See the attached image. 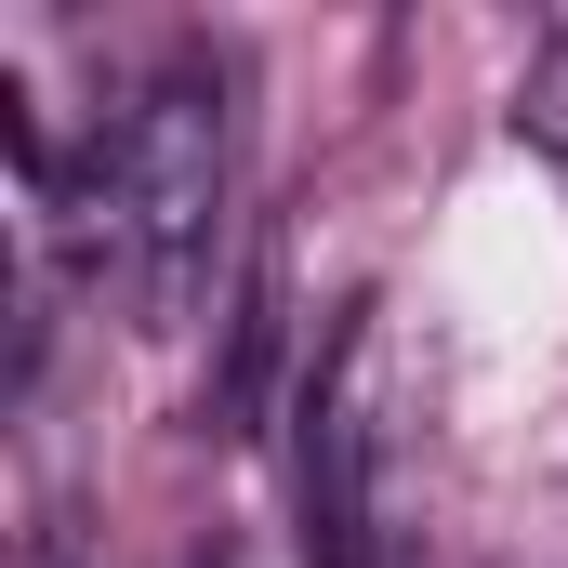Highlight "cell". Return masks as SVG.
Listing matches in <instances>:
<instances>
[{
    "mask_svg": "<svg viewBox=\"0 0 568 568\" xmlns=\"http://www.w3.org/2000/svg\"><path fill=\"white\" fill-rule=\"evenodd\" d=\"M239 185V80L212 53H172L120 106V133H93V159H67L40 185V225L67 252V278H120L145 331H172L199 278H212V225Z\"/></svg>",
    "mask_w": 568,
    "mask_h": 568,
    "instance_id": "cell-1",
    "label": "cell"
},
{
    "mask_svg": "<svg viewBox=\"0 0 568 568\" xmlns=\"http://www.w3.org/2000/svg\"><path fill=\"white\" fill-rule=\"evenodd\" d=\"M304 568H397V424H384V304H357L331 331V357L304 371Z\"/></svg>",
    "mask_w": 568,
    "mask_h": 568,
    "instance_id": "cell-2",
    "label": "cell"
},
{
    "mask_svg": "<svg viewBox=\"0 0 568 568\" xmlns=\"http://www.w3.org/2000/svg\"><path fill=\"white\" fill-rule=\"evenodd\" d=\"M278 357H291V252L265 239V252H252V278H239V304H225L212 436H265V410H278Z\"/></svg>",
    "mask_w": 568,
    "mask_h": 568,
    "instance_id": "cell-3",
    "label": "cell"
},
{
    "mask_svg": "<svg viewBox=\"0 0 568 568\" xmlns=\"http://www.w3.org/2000/svg\"><path fill=\"white\" fill-rule=\"evenodd\" d=\"M516 145L568 185V13L529 40V67H516Z\"/></svg>",
    "mask_w": 568,
    "mask_h": 568,
    "instance_id": "cell-4",
    "label": "cell"
}]
</instances>
